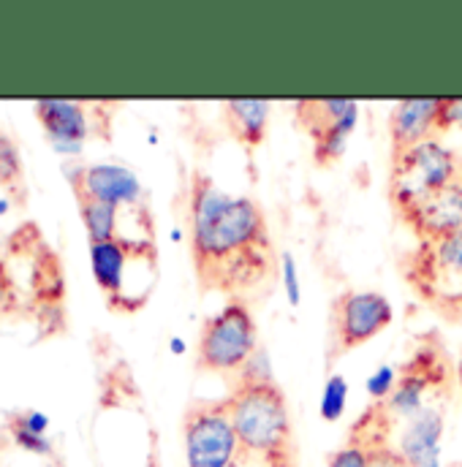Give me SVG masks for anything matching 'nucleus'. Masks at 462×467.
Returning <instances> with one entry per match:
<instances>
[{
	"label": "nucleus",
	"instance_id": "f3484780",
	"mask_svg": "<svg viewBox=\"0 0 462 467\" xmlns=\"http://www.w3.org/2000/svg\"><path fill=\"white\" fill-rule=\"evenodd\" d=\"M44 430H47V419L41 413H25V416L8 419V432H11L14 443L38 457L52 454V443L44 438Z\"/></svg>",
	"mask_w": 462,
	"mask_h": 467
},
{
	"label": "nucleus",
	"instance_id": "7ed1b4c3",
	"mask_svg": "<svg viewBox=\"0 0 462 467\" xmlns=\"http://www.w3.org/2000/svg\"><path fill=\"white\" fill-rule=\"evenodd\" d=\"M93 277L112 310L144 307L158 280V250L147 236H117L90 244Z\"/></svg>",
	"mask_w": 462,
	"mask_h": 467
},
{
	"label": "nucleus",
	"instance_id": "f257e3e1",
	"mask_svg": "<svg viewBox=\"0 0 462 467\" xmlns=\"http://www.w3.org/2000/svg\"><path fill=\"white\" fill-rule=\"evenodd\" d=\"M191 247L202 283L224 291L258 285L275 264L261 207L202 174L191 191Z\"/></svg>",
	"mask_w": 462,
	"mask_h": 467
},
{
	"label": "nucleus",
	"instance_id": "bb28decb",
	"mask_svg": "<svg viewBox=\"0 0 462 467\" xmlns=\"http://www.w3.org/2000/svg\"><path fill=\"white\" fill-rule=\"evenodd\" d=\"M460 180H462V163H460Z\"/></svg>",
	"mask_w": 462,
	"mask_h": 467
},
{
	"label": "nucleus",
	"instance_id": "4468645a",
	"mask_svg": "<svg viewBox=\"0 0 462 467\" xmlns=\"http://www.w3.org/2000/svg\"><path fill=\"white\" fill-rule=\"evenodd\" d=\"M408 226L416 232L419 242L441 239L462 229V180H455L444 191L433 193L422 207H416L408 218Z\"/></svg>",
	"mask_w": 462,
	"mask_h": 467
},
{
	"label": "nucleus",
	"instance_id": "a211bd4d",
	"mask_svg": "<svg viewBox=\"0 0 462 467\" xmlns=\"http://www.w3.org/2000/svg\"><path fill=\"white\" fill-rule=\"evenodd\" d=\"M0 188L11 199H16V204H25V196H27L25 166H22L16 144L3 130H0Z\"/></svg>",
	"mask_w": 462,
	"mask_h": 467
},
{
	"label": "nucleus",
	"instance_id": "20e7f679",
	"mask_svg": "<svg viewBox=\"0 0 462 467\" xmlns=\"http://www.w3.org/2000/svg\"><path fill=\"white\" fill-rule=\"evenodd\" d=\"M455 180H460V158L441 139H427L392 158L389 196L394 210L408 218Z\"/></svg>",
	"mask_w": 462,
	"mask_h": 467
},
{
	"label": "nucleus",
	"instance_id": "6e6552de",
	"mask_svg": "<svg viewBox=\"0 0 462 467\" xmlns=\"http://www.w3.org/2000/svg\"><path fill=\"white\" fill-rule=\"evenodd\" d=\"M299 119L305 122L313 152L319 163H335L346 152L348 139L359 122V104L348 99H324V101H302Z\"/></svg>",
	"mask_w": 462,
	"mask_h": 467
},
{
	"label": "nucleus",
	"instance_id": "aec40b11",
	"mask_svg": "<svg viewBox=\"0 0 462 467\" xmlns=\"http://www.w3.org/2000/svg\"><path fill=\"white\" fill-rule=\"evenodd\" d=\"M397 378H400V369H397V367H392V364L378 367V369L367 378V394H370L375 402H386L389 394H392L394 386H397Z\"/></svg>",
	"mask_w": 462,
	"mask_h": 467
},
{
	"label": "nucleus",
	"instance_id": "39448f33",
	"mask_svg": "<svg viewBox=\"0 0 462 467\" xmlns=\"http://www.w3.org/2000/svg\"><path fill=\"white\" fill-rule=\"evenodd\" d=\"M411 288L441 316L462 321V229L419 242L405 266Z\"/></svg>",
	"mask_w": 462,
	"mask_h": 467
},
{
	"label": "nucleus",
	"instance_id": "9d476101",
	"mask_svg": "<svg viewBox=\"0 0 462 467\" xmlns=\"http://www.w3.org/2000/svg\"><path fill=\"white\" fill-rule=\"evenodd\" d=\"M74 193L115 204L120 210H139L142 207V182L139 177L117 163H93V166H79L68 171Z\"/></svg>",
	"mask_w": 462,
	"mask_h": 467
},
{
	"label": "nucleus",
	"instance_id": "4be33fe9",
	"mask_svg": "<svg viewBox=\"0 0 462 467\" xmlns=\"http://www.w3.org/2000/svg\"><path fill=\"white\" fill-rule=\"evenodd\" d=\"M242 383H275L272 367H269V353L264 348H256V353L247 358V364L239 369Z\"/></svg>",
	"mask_w": 462,
	"mask_h": 467
},
{
	"label": "nucleus",
	"instance_id": "b1692460",
	"mask_svg": "<svg viewBox=\"0 0 462 467\" xmlns=\"http://www.w3.org/2000/svg\"><path fill=\"white\" fill-rule=\"evenodd\" d=\"M367 449H370V462H367V467H411L392 443H373Z\"/></svg>",
	"mask_w": 462,
	"mask_h": 467
},
{
	"label": "nucleus",
	"instance_id": "0eeeda50",
	"mask_svg": "<svg viewBox=\"0 0 462 467\" xmlns=\"http://www.w3.org/2000/svg\"><path fill=\"white\" fill-rule=\"evenodd\" d=\"M256 348V321L242 299H231L213 318L205 321L196 361L210 372H236L247 364Z\"/></svg>",
	"mask_w": 462,
	"mask_h": 467
},
{
	"label": "nucleus",
	"instance_id": "9b49d317",
	"mask_svg": "<svg viewBox=\"0 0 462 467\" xmlns=\"http://www.w3.org/2000/svg\"><path fill=\"white\" fill-rule=\"evenodd\" d=\"M441 112L444 99H405L392 107L389 115V136L392 150L405 152L427 139H438L441 133Z\"/></svg>",
	"mask_w": 462,
	"mask_h": 467
},
{
	"label": "nucleus",
	"instance_id": "a878e982",
	"mask_svg": "<svg viewBox=\"0 0 462 467\" xmlns=\"http://www.w3.org/2000/svg\"><path fill=\"white\" fill-rule=\"evenodd\" d=\"M455 378L460 380V386H462V356H460V361H457V369H455Z\"/></svg>",
	"mask_w": 462,
	"mask_h": 467
},
{
	"label": "nucleus",
	"instance_id": "5701e85b",
	"mask_svg": "<svg viewBox=\"0 0 462 467\" xmlns=\"http://www.w3.org/2000/svg\"><path fill=\"white\" fill-rule=\"evenodd\" d=\"M280 277H283V291L291 307H299L302 302V285H299V266L291 253H283L280 258Z\"/></svg>",
	"mask_w": 462,
	"mask_h": 467
},
{
	"label": "nucleus",
	"instance_id": "f03ea898",
	"mask_svg": "<svg viewBox=\"0 0 462 467\" xmlns=\"http://www.w3.org/2000/svg\"><path fill=\"white\" fill-rule=\"evenodd\" d=\"M245 460L267 467L291 465V416L278 383H236L226 397Z\"/></svg>",
	"mask_w": 462,
	"mask_h": 467
},
{
	"label": "nucleus",
	"instance_id": "6ab92c4d",
	"mask_svg": "<svg viewBox=\"0 0 462 467\" xmlns=\"http://www.w3.org/2000/svg\"><path fill=\"white\" fill-rule=\"evenodd\" d=\"M346 402H348V380L343 375H330L327 378V383H324V391H321V405H319V410H321V419L324 421H330V424H335V421H341L343 419V413H346Z\"/></svg>",
	"mask_w": 462,
	"mask_h": 467
},
{
	"label": "nucleus",
	"instance_id": "f8f14e48",
	"mask_svg": "<svg viewBox=\"0 0 462 467\" xmlns=\"http://www.w3.org/2000/svg\"><path fill=\"white\" fill-rule=\"evenodd\" d=\"M444 410L438 405L425 408L419 416L400 424L392 446L411 467H441Z\"/></svg>",
	"mask_w": 462,
	"mask_h": 467
},
{
	"label": "nucleus",
	"instance_id": "cd10ccee",
	"mask_svg": "<svg viewBox=\"0 0 462 467\" xmlns=\"http://www.w3.org/2000/svg\"><path fill=\"white\" fill-rule=\"evenodd\" d=\"M286 467H294V465H286Z\"/></svg>",
	"mask_w": 462,
	"mask_h": 467
},
{
	"label": "nucleus",
	"instance_id": "423d86ee",
	"mask_svg": "<svg viewBox=\"0 0 462 467\" xmlns=\"http://www.w3.org/2000/svg\"><path fill=\"white\" fill-rule=\"evenodd\" d=\"M183 443L185 467H239L245 462L226 400L194 402L185 410Z\"/></svg>",
	"mask_w": 462,
	"mask_h": 467
},
{
	"label": "nucleus",
	"instance_id": "2eb2a0df",
	"mask_svg": "<svg viewBox=\"0 0 462 467\" xmlns=\"http://www.w3.org/2000/svg\"><path fill=\"white\" fill-rule=\"evenodd\" d=\"M269 115H272V104L261 99L226 101V122H229L231 133L247 147H258L264 141L267 128H269Z\"/></svg>",
	"mask_w": 462,
	"mask_h": 467
},
{
	"label": "nucleus",
	"instance_id": "393cba45",
	"mask_svg": "<svg viewBox=\"0 0 462 467\" xmlns=\"http://www.w3.org/2000/svg\"><path fill=\"white\" fill-rule=\"evenodd\" d=\"M462 133V99H444V112H441V133Z\"/></svg>",
	"mask_w": 462,
	"mask_h": 467
},
{
	"label": "nucleus",
	"instance_id": "ddd939ff",
	"mask_svg": "<svg viewBox=\"0 0 462 467\" xmlns=\"http://www.w3.org/2000/svg\"><path fill=\"white\" fill-rule=\"evenodd\" d=\"M93 107L68 99H41L33 104V115L58 144H82L93 133Z\"/></svg>",
	"mask_w": 462,
	"mask_h": 467
},
{
	"label": "nucleus",
	"instance_id": "412c9836",
	"mask_svg": "<svg viewBox=\"0 0 462 467\" xmlns=\"http://www.w3.org/2000/svg\"><path fill=\"white\" fill-rule=\"evenodd\" d=\"M367 462H370V449L356 438H351L346 446L332 451L327 460L330 467H367Z\"/></svg>",
	"mask_w": 462,
	"mask_h": 467
},
{
	"label": "nucleus",
	"instance_id": "1a4fd4ad",
	"mask_svg": "<svg viewBox=\"0 0 462 467\" xmlns=\"http://www.w3.org/2000/svg\"><path fill=\"white\" fill-rule=\"evenodd\" d=\"M394 318L392 302L378 291H346L335 302V350L356 348L381 335Z\"/></svg>",
	"mask_w": 462,
	"mask_h": 467
},
{
	"label": "nucleus",
	"instance_id": "dca6fc26",
	"mask_svg": "<svg viewBox=\"0 0 462 467\" xmlns=\"http://www.w3.org/2000/svg\"><path fill=\"white\" fill-rule=\"evenodd\" d=\"M74 196H77L79 218L85 223L90 244L122 236L120 234V215L125 210H120L115 204H107V202H99V199H90V196H82V193H74Z\"/></svg>",
	"mask_w": 462,
	"mask_h": 467
}]
</instances>
